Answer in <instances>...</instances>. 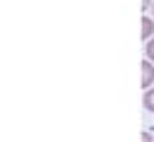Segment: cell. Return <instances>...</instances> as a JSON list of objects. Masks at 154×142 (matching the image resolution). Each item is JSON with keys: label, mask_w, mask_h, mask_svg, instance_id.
Wrapping results in <instances>:
<instances>
[{"label": "cell", "mask_w": 154, "mask_h": 142, "mask_svg": "<svg viewBox=\"0 0 154 142\" xmlns=\"http://www.w3.org/2000/svg\"><path fill=\"white\" fill-rule=\"evenodd\" d=\"M140 67H142V82H140V87L147 91V89L154 84V63H152V60H147V58H142Z\"/></svg>", "instance_id": "obj_1"}, {"label": "cell", "mask_w": 154, "mask_h": 142, "mask_svg": "<svg viewBox=\"0 0 154 142\" xmlns=\"http://www.w3.org/2000/svg\"><path fill=\"white\" fill-rule=\"evenodd\" d=\"M152 34H154V19L144 14V17H142V31H140V39H144V41H147Z\"/></svg>", "instance_id": "obj_2"}, {"label": "cell", "mask_w": 154, "mask_h": 142, "mask_svg": "<svg viewBox=\"0 0 154 142\" xmlns=\"http://www.w3.org/2000/svg\"><path fill=\"white\" fill-rule=\"evenodd\" d=\"M142 103H144V108H147L149 113H154V87H149V89L144 91V99H142Z\"/></svg>", "instance_id": "obj_3"}, {"label": "cell", "mask_w": 154, "mask_h": 142, "mask_svg": "<svg viewBox=\"0 0 154 142\" xmlns=\"http://www.w3.org/2000/svg\"><path fill=\"white\" fill-rule=\"evenodd\" d=\"M144 58L154 63V39H149V41H147V46H144Z\"/></svg>", "instance_id": "obj_4"}, {"label": "cell", "mask_w": 154, "mask_h": 142, "mask_svg": "<svg viewBox=\"0 0 154 142\" xmlns=\"http://www.w3.org/2000/svg\"><path fill=\"white\" fill-rule=\"evenodd\" d=\"M152 5V0H142V12H147V7Z\"/></svg>", "instance_id": "obj_5"}, {"label": "cell", "mask_w": 154, "mask_h": 142, "mask_svg": "<svg viewBox=\"0 0 154 142\" xmlns=\"http://www.w3.org/2000/svg\"><path fill=\"white\" fill-rule=\"evenodd\" d=\"M142 142H152V137H149L147 132H142Z\"/></svg>", "instance_id": "obj_6"}, {"label": "cell", "mask_w": 154, "mask_h": 142, "mask_svg": "<svg viewBox=\"0 0 154 142\" xmlns=\"http://www.w3.org/2000/svg\"><path fill=\"white\" fill-rule=\"evenodd\" d=\"M152 17H154V0H152Z\"/></svg>", "instance_id": "obj_7"}]
</instances>
